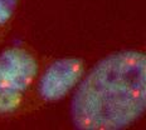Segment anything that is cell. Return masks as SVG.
Segmentation results:
<instances>
[{"mask_svg": "<svg viewBox=\"0 0 146 130\" xmlns=\"http://www.w3.org/2000/svg\"><path fill=\"white\" fill-rule=\"evenodd\" d=\"M73 128L122 130L146 118V40L110 51L88 66L71 95Z\"/></svg>", "mask_w": 146, "mask_h": 130, "instance_id": "cell-1", "label": "cell"}, {"mask_svg": "<svg viewBox=\"0 0 146 130\" xmlns=\"http://www.w3.org/2000/svg\"><path fill=\"white\" fill-rule=\"evenodd\" d=\"M18 5L19 0H0V43L13 23Z\"/></svg>", "mask_w": 146, "mask_h": 130, "instance_id": "cell-4", "label": "cell"}, {"mask_svg": "<svg viewBox=\"0 0 146 130\" xmlns=\"http://www.w3.org/2000/svg\"><path fill=\"white\" fill-rule=\"evenodd\" d=\"M39 71V60L27 45L0 50V120L17 115L28 105Z\"/></svg>", "mask_w": 146, "mask_h": 130, "instance_id": "cell-2", "label": "cell"}, {"mask_svg": "<svg viewBox=\"0 0 146 130\" xmlns=\"http://www.w3.org/2000/svg\"><path fill=\"white\" fill-rule=\"evenodd\" d=\"M81 55H62L40 69L28 105H52L71 96L88 69Z\"/></svg>", "mask_w": 146, "mask_h": 130, "instance_id": "cell-3", "label": "cell"}]
</instances>
